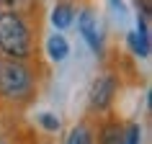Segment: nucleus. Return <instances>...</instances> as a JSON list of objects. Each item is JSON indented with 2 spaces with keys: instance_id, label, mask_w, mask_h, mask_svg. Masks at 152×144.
<instances>
[{
  "instance_id": "9b49d317",
  "label": "nucleus",
  "mask_w": 152,
  "mask_h": 144,
  "mask_svg": "<svg viewBox=\"0 0 152 144\" xmlns=\"http://www.w3.org/2000/svg\"><path fill=\"white\" fill-rule=\"evenodd\" d=\"M39 124L47 129V131H59V119L52 116V113H41V116H39Z\"/></svg>"
},
{
  "instance_id": "f257e3e1",
  "label": "nucleus",
  "mask_w": 152,
  "mask_h": 144,
  "mask_svg": "<svg viewBox=\"0 0 152 144\" xmlns=\"http://www.w3.org/2000/svg\"><path fill=\"white\" fill-rule=\"evenodd\" d=\"M0 52L10 59H26L31 54V31L21 13L0 10Z\"/></svg>"
},
{
  "instance_id": "0eeeda50",
  "label": "nucleus",
  "mask_w": 152,
  "mask_h": 144,
  "mask_svg": "<svg viewBox=\"0 0 152 144\" xmlns=\"http://www.w3.org/2000/svg\"><path fill=\"white\" fill-rule=\"evenodd\" d=\"M129 47L137 57H150V36H144L139 31H132L129 33Z\"/></svg>"
},
{
  "instance_id": "7ed1b4c3",
  "label": "nucleus",
  "mask_w": 152,
  "mask_h": 144,
  "mask_svg": "<svg viewBox=\"0 0 152 144\" xmlns=\"http://www.w3.org/2000/svg\"><path fill=\"white\" fill-rule=\"evenodd\" d=\"M113 93H116V80L103 75V77H98L93 82V88H90V108H96V111H106L113 100Z\"/></svg>"
},
{
  "instance_id": "1a4fd4ad",
  "label": "nucleus",
  "mask_w": 152,
  "mask_h": 144,
  "mask_svg": "<svg viewBox=\"0 0 152 144\" xmlns=\"http://www.w3.org/2000/svg\"><path fill=\"white\" fill-rule=\"evenodd\" d=\"M36 0H0V8L3 10H10V13H28L34 10Z\"/></svg>"
},
{
  "instance_id": "20e7f679",
  "label": "nucleus",
  "mask_w": 152,
  "mask_h": 144,
  "mask_svg": "<svg viewBox=\"0 0 152 144\" xmlns=\"http://www.w3.org/2000/svg\"><path fill=\"white\" fill-rule=\"evenodd\" d=\"M77 28H80L83 39L88 41V47L101 54V36H98V23H96V16L90 13V10H83L80 18H77Z\"/></svg>"
},
{
  "instance_id": "f8f14e48",
  "label": "nucleus",
  "mask_w": 152,
  "mask_h": 144,
  "mask_svg": "<svg viewBox=\"0 0 152 144\" xmlns=\"http://www.w3.org/2000/svg\"><path fill=\"white\" fill-rule=\"evenodd\" d=\"M139 134H142V131H139V126H129L126 129V134H124V144H139Z\"/></svg>"
},
{
  "instance_id": "6e6552de",
  "label": "nucleus",
  "mask_w": 152,
  "mask_h": 144,
  "mask_svg": "<svg viewBox=\"0 0 152 144\" xmlns=\"http://www.w3.org/2000/svg\"><path fill=\"white\" fill-rule=\"evenodd\" d=\"M52 23H54L57 28H67V26L72 23V8L67 3H59V5L52 10Z\"/></svg>"
},
{
  "instance_id": "39448f33",
  "label": "nucleus",
  "mask_w": 152,
  "mask_h": 144,
  "mask_svg": "<svg viewBox=\"0 0 152 144\" xmlns=\"http://www.w3.org/2000/svg\"><path fill=\"white\" fill-rule=\"evenodd\" d=\"M47 52H49V57H52L54 62H62L64 57L70 54V44H67L64 36L54 33V36H49V41H47Z\"/></svg>"
},
{
  "instance_id": "f03ea898",
  "label": "nucleus",
  "mask_w": 152,
  "mask_h": 144,
  "mask_svg": "<svg viewBox=\"0 0 152 144\" xmlns=\"http://www.w3.org/2000/svg\"><path fill=\"white\" fill-rule=\"evenodd\" d=\"M34 77L21 59H0V93L13 100H23L31 95Z\"/></svg>"
},
{
  "instance_id": "423d86ee",
  "label": "nucleus",
  "mask_w": 152,
  "mask_h": 144,
  "mask_svg": "<svg viewBox=\"0 0 152 144\" xmlns=\"http://www.w3.org/2000/svg\"><path fill=\"white\" fill-rule=\"evenodd\" d=\"M98 144H124V129H121L116 121L106 124V126L101 129V139H98Z\"/></svg>"
},
{
  "instance_id": "9d476101",
  "label": "nucleus",
  "mask_w": 152,
  "mask_h": 144,
  "mask_svg": "<svg viewBox=\"0 0 152 144\" xmlns=\"http://www.w3.org/2000/svg\"><path fill=\"white\" fill-rule=\"evenodd\" d=\"M67 144H93L90 139V129L88 126H75L67 136Z\"/></svg>"
}]
</instances>
